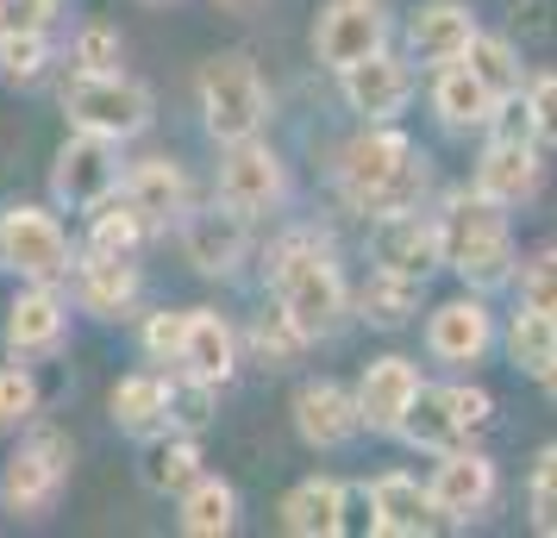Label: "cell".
<instances>
[{"mask_svg":"<svg viewBox=\"0 0 557 538\" xmlns=\"http://www.w3.org/2000/svg\"><path fill=\"white\" fill-rule=\"evenodd\" d=\"M332 188H338L345 213L382 220V213L426 207L432 163L395 120H376V126H357L351 138L338 145V157H332Z\"/></svg>","mask_w":557,"mask_h":538,"instance_id":"6da1fadb","label":"cell"},{"mask_svg":"<svg viewBox=\"0 0 557 538\" xmlns=\"http://www.w3.org/2000/svg\"><path fill=\"white\" fill-rule=\"evenodd\" d=\"M270 301L307 345L338 338L351 326V276H345L338 245L326 232L295 226L270 245Z\"/></svg>","mask_w":557,"mask_h":538,"instance_id":"7a4b0ae2","label":"cell"},{"mask_svg":"<svg viewBox=\"0 0 557 538\" xmlns=\"http://www.w3.org/2000/svg\"><path fill=\"white\" fill-rule=\"evenodd\" d=\"M438 226H445V270L476 295H502L513 288L520 270V245H513V220L507 207L482 201L476 188H445L438 195Z\"/></svg>","mask_w":557,"mask_h":538,"instance_id":"3957f363","label":"cell"},{"mask_svg":"<svg viewBox=\"0 0 557 538\" xmlns=\"http://www.w3.org/2000/svg\"><path fill=\"white\" fill-rule=\"evenodd\" d=\"M57 107H63L70 132H95V138H113V145L145 138L157 120V95L126 70H70L63 88H57Z\"/></svg>","mask_w":557,"mask_h":538,"instance_id":"277c9868","label":"cell"},{"mask_svg":"<svg viewBox=\"0 0 557 538\" xmlns=\"http://www.w3.org/2000/svg\"><path fill=\"white\" fill-rule=\"evenodd\" d=\"M195 107H201V126L213 145H238V138H263L270 132V82L245 51H220L201 63L195 76Z\"/></svg>","mask_w":557,"mask_h":538,"instance_id":"5b68a950","label":"cell"},{"mask_svg":"<svg viewBox=\"0 0 557 538\" xmlns=\"http://www.w3.org/2000/svg\"><path fill=\"white\" fill-rule=\"evenodd\" d=\"M70 470H76V445H70L63 426H45V420L20 426L13 458L0 463V513L45 520L57 508V495L70 488Z\"/></svg>","mask_w":557,"mask_h":538,"instance_id":"8992f818","label":"cell"},{"mask_svg":"<svg viewBox=\"0 0 557 538\" xmlns=\"http://www.w3.org/2000/svg\"><path fill=\"white\" fill-rule=\"evenodd\" d=\"M495 426V395L476 383H426L420 395H413V408H407L401 420V445L407 451H426V458H438V451H457V445H476L482 433Z\"/></svg>","mask_w":557,"mask_h":538,"instance_id":"52a82bcc","label":"cell"},{"mask_svg":"<svg viewBox=\"0 0 557 538\" xmlns=\"http://www.w3.org/2000/svg\"><path fill=\"white\" fill-rule=\"evenodd\" d=\"M76 251L82 245L70 238L57 207H38V201L0 207V270H13L20 283H70Z\"/></svg>","mask_w":557,"mask_h":538,"instance_id":"ba28073f","label":"cell"},{"mask_svg":"<svg viewBox=\"0 0 557 538\" xmlns=\"http://www.w3.org/2000/svg\"><path fill=\"white\" fill-rule=\"evenodd\" d=\"M213 201L232 207L238 220H276L288 207V163L270 138H238L220 145V170H213Z\"/></svg>","mask_w":557,"mask_h":538,"instance_id":"9c48e42d","label":"cell"},{"mask_svg":"<svg viewBox=\"0 0 557 538\" xmlns=\"http://www.w3.org/2000/svg\"><path fill=\"white\" fill-rule=\"evenodd\" d=\"M470 188H476L482 201L507 207V213H520L545 195V145L532 138V132H482V151L470 163Z\"/></svg>","mask_w":557,"mask_h":538,"instance_id":"30bf717a","label":"cell"},{"mask_svg":"<svg viewBox=\"0 0 557 538\" xmlns=\"http://www.w3.org/2000/svg\"><path fill=\"white\" fill-rule=\"evenodd\" d=\"M426 495L438 526H476L488 520V508L502 501V463L488 458L482 445H457V451H438L426 470Z\"/></svg>","mask_w":557,"mask_h":538,"instance_id":"8fae6325","label":"cell"},{"mask_svg":"<svg viewBox=\"0 0 557 538\" xmlns=\"http://www.w3.org/2000/svg\"><path fill=\"white\" fill-rule=\"evenodd\" d=\"M395 0H326L313 13V63L320 70H351L357 57L395 45Z\"/></svg>","mask_w":557,"mask_h":538,"instance_id":"7c38bea8","label":"cell"},{"mask_svg":"<svg viewBox=\"0 0 557 538\" xmlns=\"http://www.w3.org/2000/svg\"><path fill=\"white\" fill-rule=\"evenodd\" d=\"M420 345H426V358L445 363V370H476V363H488V351L502 345V320H495V308H488V295L463 288V295H451V301L426 308Z\"/></svg>","mask_w":557,"mask_h":538,"instance_id":"4fadbf2b","label":"cell"},{"mask_svg":"<svg viewBox=\"0 0 557 538\" xmlns=\"http://www.w3.org/2000/svg\"><path fill=\"white\" fill-rule=\"evenodd\" d=\"M120 145L95 138V132H70L51 157V207L57 213H95L107 195H120Z\"/></svg>","mask_w":557,"mask_h":538,"instance_id":"5bb4252c","label":"cell"},{"mask_svg":"<svg viewBox=\"0 0 557 538\" xmlns=\"http://www.w3.org/2000/svg\"><path fill=\"white\" fill-rule=\"evenodd\" d=\"M420 95V70L413 57L382 45V51L357 57L351 70H338V101L345 113H357V126H376V120H401Z\"/></svg>","mask_w":557,"mask_h":538,"instance_id":"9a60e30c","label":"cell"},{"mask_svg":"<svg viewBox=\"0 0 557 538\" xmlns=\"http://www.w3.org/2000/svg\"><path fill=\"white\" fill-rule=\"evenodd\" d=\"M370 263H376V270H395V276L432 283V276L445 270V226H438V207H407V213L370 220Z\"/></svg>","mask_w":557,"mask_h":538,"instance_id":"2e32d148","label":"cell"},{"mask_svg":"<svg viewBox=\"0 0 557 538\" xmlns=\"http://www.w3.org/2000/svg\"><path fill=\"white\" fill-rule=\"evenodd\" d=\"M420 388H426L420 358H401V351H382V358H370L363 370H357V383H351L363 433H370V438H395Z\"/></svg>","mask_w":557,"mask_h":538,"instance_id":"e0dca14e","label":"cell"},{"mask_svg":"<svg viewBox=\"0 0 557 538\" xmlns=\"http://www.w3.org/2000/svg\"><path fill=\"white\" fill-rule=\"evenodd\" d=\"M395 32H401V51L413 57V70H445L470 51L482 20L470 0H420V7H407V20Z\"/></svg>","mask_w":557,"mask_h":538,"instance_id":"ac0fdd59","label":"cell"},{"mask_svg":"<svg viewBox=\"0 0 557 538\" xmlns=\"http://www.w3.org/2000/svg\"><path fill=\"white\" fill-rule=\"evenodd\" d=\"M70 295H76V313L88 320H132L138 301H145V270L138 257H113V251H76V270H70Z\"/></svg>","mask_w":557,"mask_h":538,"instance_id":"d6986e66","label":"cell"},{"mask_svg":"<svg viewBox=\"0 0 557 538\" xmlns=\"http://www.w3.org/2000/svg\"><path fill=\"white\" fill-rule=\"evenodd\" d=\"M120 201L151 226V238H157V232H176L182 213L195 207V188H188L182 157L151 151V157H138V163H126V176H120Z\"/></svg>","mask_w":557,"mask_h":538,"instance_id":"ffe728a7","label":"cell"},{"mask_svg":"<svg viewBox=\"0 0 557 538\" xmlns=\"http://www.w3.org/2000/svg\"><path fill=\"white\" fill-rule=\"evenodd\" d=\"M0 338H7L13 358L26 363L57 358L63 338H70V295H63V283H20L13 308L0 320Z\"/></svg>","mask_w":557,"mask_h":538,"instance_id":"44dd1931","label":"cell"},{"mask_svg":"<svg viewBox=\"0 0 557 538\" xmlns=\"http://www.w3.org/2000/svg\"><path fill=\"white\" fill-rule=\"evenodd\" d=\"M295 438H301L307 451H345L357 433H363V420H357V395L351 383H338V376H307L295 383Z\"/></svg>","mask_w":557,"mask_h":538,"instance_id":"7402d4cb","label":"cell"},{"mask_svg":"<svg viewBox=\"0 0 557 538\" xmlns=\"http://www.w3.org/2000/svg\"><path fill=\"white\" fill-rule=\"evenodd\" d=\"M182 257L201 270V276H213V283H226V276H238V263L251 257V220H238L232 207H188L182 213Z\"/></svg>","mask_w":557,"mask_h":538,"instance_id":"603a6c76","label":"cell"},{"mask_svg":"<svg viewBox=\"0 0 557 538\" xmlns=\"http://www.w3.org/2000/svg\"><path fill=\"white\" fill-rule=\"evenodd\" d=\"M363 501H370V533L376 538H426V533H438L426 476H413V470H382V476H370V483H363Z\"/></svg>","mask_w":557,"mask_h":538,"instance_id":"cb8c5ba5","label":"cell"},{"mask_svg":"<svg viewBox=\"0 0 557 538\" xmlns=\"http://www.w3.org/2000/svg\"><path fill=\"white\" fill-rule=\"evenodd\" d=\"M245 363V345H238V326L213 308H188L182 320V351H176V376H195V383L226 388Z\"/></svg>","mask_w":557,"mask_h":538,"instance_id":"d4e9b609","label":"cell"},{"mask_svg":"<svg viewBox=\"0 0 557 538\" xmlns=\"http://www.w3.org/2000/svg\"><path fill=\"white\" fill-rule=\"evenodd\" d=\"M426 107L432 120L445 132H457V138H470V132H488L495 126V113H502V101L482 88L476 76H470V63L457 57V63H445V70H426Z\"/></svg>","mask_w":557,"mask_h":538,"instance_id":"484cf974","label":"cell"},{"mask_svg":"<svg viewBox=\"0 0 557 538\" xmlns=\"http://www.w3.org/2000/svg\"><path fill=\"white\" fill-rule=\"evenodd\" d=\"M345 513H351V488L338 476H301L276 501V526L295 538H338L345 533Z\"/></svg>","mask_w":557,"mask_h":538,"instance_id":"4316f807","label":"cell"},{"mask_svg":"<svg viewBox=\"0 0 557 538\" xmlns=\"http://www.w3.org/2000/svg\"><path fill=\"white\" fill-rule=\"evenodd\" d=\"M107 413H113V426L126 438H138V445L157 438V433H170V370L145 363V370L120 376L113 395H107Z\"/></svg>","mask_w":557,"mask_h":538,"instance_id":"83f0119b","label":"cell"},{"mask_svg":"<svg viewBox=\"0 0 557 538\" xmlns=\"http://www.w3.org/2000/svg\"><path fill=\"white\" fill-rule=\"evenodd\" d=\"M420 308H426V283H420V276H395V270H376V263H370V276L351 288V320L376 326V333L413 326Z\"/></svg>","mask_w":557,"mask_h":538,"instance_id":"f1b7e54d","label":"cell"},{"mask_svg":"<svg viewBox=\"0 0 557 538\" xmlns=\"http://www.w3.org/2000/svg\"><path fill=\"white\" fill-rule=\"evenodd\" d=\"M176 526L188 538H226V533H238V488H232L226 476L201 470V476L176 495Z\"/></svg>","mask_w":557,"mask_h":538,"instance_id":"f546056e","label":"cell"},{"mask_svg":"<svg viewBox=\"0 0 557 538\" xmlns=\"http://www.w3.org/2000/svg\"><path fill=\"white\" fill-rule=\"evenodd\" d=\"M138 476L151 495H182V488L201 476V433H157L145 438V463H138Z\"/></svg>","mask_w":557,"mask_h":538,"instance_id":"4dcf8cb0","label":"cell"},{"mask_svg":"<svg viewBox=\"0 0 557 538\" xmlns=\"http://www.w3.org/2000/svg\"><path fill=\"white\" fill-rule=\"evenodd\" d=\"M463 63H470V76L495 95V101H520V88H527V57H520V45L513 38H502V32H476L470 38V51H463Z\"/></svg>","mask_w":557,"mask_h":538,"instance_id":"1f68e13d","label":"cell"},{"mask_svg":"<svg viewBox=\"0 0 557 538\" xmlns=\"http://www.w3.org/2000/svg\"><path fill=\"white\" fill-rule=\"evenodd\" d=\"M502 351L520 376H545L557 358V313H539V308H513V320L502 326Z\"/></svg>","mask_w":557,"mask_h":538,"instance_id":"d6a6232c","label":"cell"},{"mask_svg":"<svg viewBox=\"0 0 557 538\" xmlns=\"http://www.w3.org/2000/svg\"><path fill=\"white\" fill-rule=\"evenodd\" d=\"M151 245V226L132 213L120 195H107L95 213H88V232H82V251H113V257H138Z\"/></svg>","mask_w":557,"mask_h":538,"instance_id":"836d02e7","label":"cell"},{"mask_svg":"<svg viewBox=\"0 0 557 538\" xmlns=\"http://www.w3.org/2000/svg\"><path fill=\"white\" fill-rule=\"evenodd\" d=\"M238 345H245V358L263 363V370H295V363H301V351H307V338L295 333L288 320H282L276 301H270V308H263L251 326L238 333Z\"/></svg>","mask_w":557,"mask_h":538,"instance_id":"e575fe53","label":"cell"},{"mask_svg":"<svg viewBox=\"0 0 557 538\" xmlns=\"http://www.w3.org/2000/svg\"><path fill=\"white\" fill-rule=\"evenodd\" d=\"M57 45L51 32H0V82L7 88H38L51 76Z\"/></svg>","mask_w":557,"mask_h":538,"instance_id":"d590c367","label":"cell"},{"mask_svg":"<svg viewBox=\"0 0 557 538\" xmlns=\"http://www.w3.org/2000/svg\"><path fill=\"white\" fill-rule=\"evenodd\" d=\"M38 401H45V388H38V376H32V363L26 358L0 363V433L32 426V420H38Z\"/></svg>","mask_w":557,"mask_h":538,"instance_id":"8d00e7d4","label":"cell"},{"mask_svg":"<svg viewBox=\"0 0 557 538\" xmlns=\"http://www.w3.org/2000/svg\"><path fill=\"white\" fill-rule=\"evenodd\" d=\"M120 57H126V38H120V26H107V20H82L70 32V45H63V63L70 70H120Z\"/></svg>","mask_w":557,"mask_h":538,"instance_id":"74e56055","label":"cell"},{"mask_svg":"<svg viewBox=\"0 0 557 538\" xmlns=\"http://www.w3.org/2000/svg\"><path fill=\"white\" fill-rule=\"evenodd\" d=\"M527 526L539 538H557V445H545L532 458V476H527Z\"/></svg>","mask_w":557,"mask_h":538,"instance_id":"f35d334b","label":"cell"},{"mask_svg":"<svg viewBox=\"0 0 557 538\" xmlns=\"http://www.w3.org/2000/svg\"><path fill=\"white\" fill-rule=\"evenodd\" d=\"M513 295H520V308L557 313V238L552 245H539L532 257H520V270H513Z\"/></svg>","mask_w":557,"mask_h":538,"instance_id":"ab89813d","label":"cell"},{"mask_svg":"<svg viewBox=\"0 0 557 538\" xmlns=\"http://www.w3.org/2000/svg\"><path fill=\"white\" fill-rule=\"evenodd\" d=\"M213 401H220L213 383H195V376H176L170 370V426L176 433H207L213 426Z\"/></svg>","mask_w":557,"mask_h":538,"instance_id":"60d3db41","label":"cell"},{"mask_svg":"<svg viewBox=\"0 0 557 538\" xmlns=\"http://www.w3.org/2000/svg\"><path fill=\"white\" fill-rule=\"evenodd\" d=\"M520 107H527V126L532 138L557 151V70H532L527 88H520Z\"/></svg>","mask_w":557,"mask_h":538,"instance_id":"b9f144b4","label":"cell"},{"mask_svg":"<svg viewBox=\"0 0 557 538\" xmlns=\"http://www.w3.org/2000/svg\"><path fill=\"white\" fill-rule=\"evenodd\" d=\"M182 320H188V308H157V313H145V326H138V351H145V363H157V370H176Z\"/></svg>","mask_w":557,"mask_h":538,"instance_id":"7bdbcfd3","label":"cell"},{"mask_svg":"<svg viewBox=\"0 0 557 538\" xmlns=\"http://www.w3.org/2000/svg\"><path fill=\"white\" fill-rule=\"evenodd\" d=\"M263 0H213V13H232V20H251Z\"/></svg>","mask_w":557,"mask_h":538,"instance_id":"ee69618b","label":"cell"},{"mask_svg":"<svg viewBox=\"0 0 557 538\" xmlns=\"http://www.w3.org/2000/svg\"><path fill=\"white\" fill-rule=\"evenodd\" d=\"M539 388H545V395H552V401H557V358H552V370L539 376Z\"/></svg>","mask_w":557,"mask_h":538,"instance_id":"f6af8a7d","label":"cell"},{"mask_svg":"<svg viewBox=\"0 0 557 538\" xmlns=\"http://www.w3.org/2000/svg\"><path fill=\"white\" fill-rule=\"evenodd\" d=\"M145 7H170V0H145Z\"/></svg>","mask_w":557,"mask_h":538,"instance_id":"bcb514c9","label":"cell"}]
</instances>
